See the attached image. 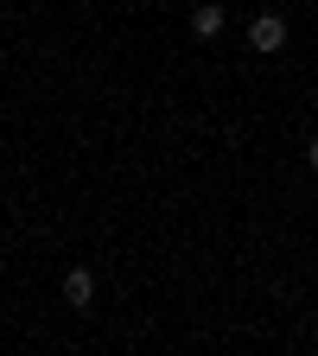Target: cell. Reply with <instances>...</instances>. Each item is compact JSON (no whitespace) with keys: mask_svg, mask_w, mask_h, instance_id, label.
<instances>
[{"mask_svg":"<svg viewBox=\"0 0 318 356\" xmlns=\"http://www.w3.org/2000/svg\"><path fill=\"white\" fill-rule=\"evenodd\" d=\"M248 44H255L261 58L280 51V44H287V13H255V19H248Z\"/></svg>","mask_w":318,"mask_h":356,"instance_id":"6da1fadb","label":"cell"},{"mask_svg":"<svg viewBox=\"0 0 318 356\" xmlns=\"http://www.w3.org/2000/svg\"><path fill=\"white\" fill-rule=\"evenodd\" d=\"M64 305H77V312L96 305V274H89V267H70L64 274Z\"/></svg>","mask_w":318,"mask_h":356,"instance_id":"7a4b0ae2","label":"cell"},{"mask_svg":"<svg viewBox=\"0 0 318 356\" xmlns=\"http://www.w3.org/2000/svg\"><path fill=\"white\" fill-rule=\"evenodd\" d=\"M223 19H230V13H223L216 0H198V7H191V32H198V38H216V32H223Z\"/></svg>","mask_w":318,"mask_h":356,"instance_id":"3957f363","label":"cell"},{"mask_svg":"<svg viewBox=\"0 0 318 356\" xmlns=\"http://www.w3.org/2000/svg\"><path fill=\"white\" fill-rule=\"evenodd\" d=\"M305 165H312V172H318V140H312V147H305Z\"/></svg>","mask_w":318,"mask_h":356,"instance_id":"277c9868","label":"cell"}]
</instances>
